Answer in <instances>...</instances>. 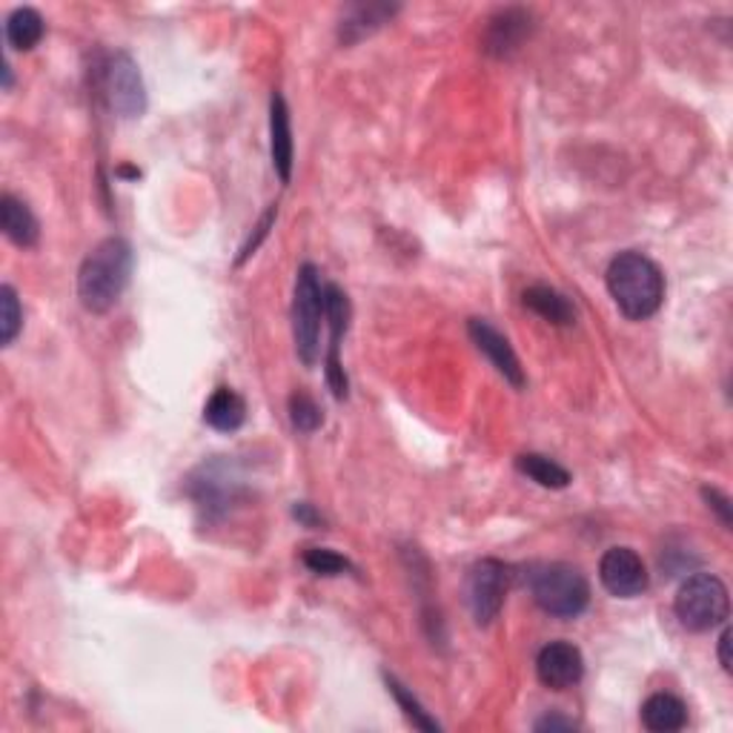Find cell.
I'll return each mask as SVG.
<instances>
[{"mask_svg":"<svg viewBox=\"0 0 733 733\" xmlns=\"http://www.w3.org/2000/svg\"><path fill=\"white\" fill-rule=\"evenodd\" d=\"M132 247L118 235H109L92 247L78 269V298L86 310L104 316L120 301L132 275Z\"/></svg>","mask_w":733,"mask_h":733,"instance_id":"6da1fadb","label":"cell"},{"mask_svg":"<svg viewBox=\"0 0 733 733\" xmlns=\"http://www.w3.org/2000/svg\"><path fill=\"white\" fill-rule=\"evenodd\" d=\"M607 289L622 316H628L630 321H645L662 307L665 275L648 255L619 253L607 267Z\"/></svg>","mask_w":733,"mask_h":733,"instance_id":"7a4b0ae2","label":"cell"},{"mask_svg":"<svg viewBox=\"0 0 733 733\" xmlns=\"http://www.w3.org/2000/svg\"><path fill=\"white\" fill-rule=\"evenodd\" d=\"M530 593L544 614L556 619H576L591 605V585L573 564H542L530 573Z\"/></svg>","mask_w":733,"mask_h":733,"instance_id":"3957f363","label":"cell"},{"mask_svg":"<svg viewBox=\"0 0 733 733\" xmlns=\"http://www.w3.org/2000/svg\"><path fill=\"white\" fill-rule=\"evenodd\" d=\"M321 318H325V284L312 264L298 269L293 293V339L298 359L312 366L321 355Z\"/></svg>","mask_w":733,"mask_h":733,"instance_id":"277c9868","label":"cell"},{"mask_svg":"<svg viewBox=\"0 0 733 733\" xmlns=\"http://www.w3.org/2000/svg\"><path fill=\"white\" fill-rule=\"evenodd\" d=\"M673 607H677L682 628L693 630V634H705V630L725 625L731 599H727V587L720 576L697 573L679 587Z\"/></svg>","mask_w":733,"mask_h":733,"instance_id":"5b68a950","label":"cell"},{"mask_svg":"<svg viewBox=\"0 0 733 733\" xmlns=\"http://www.w3.org/2000/svg\"><path fill=\"white\" fill-rule=\"evenodd\" d=\"M104 92L113 113H118L120 118H141L147 109V89H144L141 72L127 52H115L106 61Z\"/></svg>","mask_w":733,"mask_h":733,"instance_id":"8992f818","label":"cell"},{"mask_svg":"<svg viewBox=\"0 0 733 733\" xmlns=\"http://www.w3.org/2000/svg\"><path fill=\"white\" fill-rule=\"evenodd\" d=\"M504 593H508V567L496 559H485L470 571L467 582V602H470V614L479 628L493 625L504 605Z\"/></svg>","mask_w":733,"mask_h":733,"instance_id":"52a82bcc","label":"cell"},{"mask_svg":"<svg viewBox=\"0 0 733 733\" xmlns=\"http://www.w3.org/2000/svg\"><path fill=\"white\" fill-rule=\"evenodd\" d=\"M325 318L330 325V350H327V384L336 399H347L350 381H347L344 364H341V336L350 327V298L336 284H325Z\"/></svg>","mask_w":733,"mask_h":733,"instance_id":"ba28073f","label":"cell"},{"mask_svg":"<svg viewBox=\"0 0 733 733\" xmlns=\"http://www.w3.org/2000/svg\"><path fill=\"white\" fill-rule=\"evenodd\" d=\"M599 578L616 599H636L648 591V567L630 548H610L599 562Z\"/></svg>","mask_w":733,"mask_h":733,"instance_id":"9c48e42d","label":"cell"},{"mask_svg":"<svg viewBox=\"0 0 733 733\" xmlns=\"http://www.w3.org/2000/svg\"><path fill=\"white\" fill-rule=\"evenodd\" d=\"M537 673L539 682L550 691H567V688H576L585 677V659H582V650L571 641H550L539 650L537 659Z\"/></svg>","mask_w":733,"mask_h":733,"instance_id":"30bf717a","label":"cell"},{"mask_svg":"<svg viewBox=\"0 0 733 733\" xmlns=\"http://www.w3.org/2000/svg\"><path fill=\"white\" fill-rule=\"evenodd\" d=\"M467 332H470L472 344L479 347V353L487 355V361L496 366V373H499L501 379L510 381L513 387H524V370L522 364H519V355L513 353L510 341L504 339L490 321H485V318H470Z\"/></svg>","mask_w":733,"mask_h":733,"instance_id":"8fae6325","label":"cell"},{"mask_svg":"<svg viewBox=\"0 0 733 733\" xmlns=\"http://www.w3.org/2000/svg\"><path fill=\"white\" fill-rule=\"evenodd\" d=\"M269 152H273V167L289 183L293 178V129H289V109L281 92H275L269 100Z\"/></svg>","mask_w":733,"mask_h":733,"instance_id":"7c38bea8","label":"cell"},{"mask_svg":"<svg viewBox=\"0 0 733 733\" xmlns=\"http://www.w3.org/2000/svg\"><path fill=\"white\" fill-rule=\"evenodd\" d=\"M530 32V14L524 9H504L496 18H490L485 35V50L496 57H508L519 50V43Z\"/></svg>","mask_w":733,"mask_h":733,"instance_id":"4fadbf2b","label":"cell"},{"mask_svg":"<svg viewBox=\"0 0 733 733\" xmlns=\"http://www.w3.org/2000/svg\"><path fill=\"white\" fill-rule=\"evenodd\" d=\"M0 226H3V235H7L12 244H18V247L23 249L35 247L38 235H41L35 212L29 210L21 198L14 195L0 198Z\"/></svg>","mask_w":733,"mask_h":733,"instance_id":"5bb4252c","label":"cell"},{"mask_svg":"<svg viewBox=\"0 0 733 733\" xmlns=\"http://www.w3.org/2000/svg\"><path fill=\"white\" fill-rule=\"evenodd\" d=\"M641 722L654 733H673L688 725V708L673 693H654L641 705Z\"/></svg>","mask_w":733,"mask_h":733,"instance_id":"9a60e30c","label":"cell"},{"mask_svg":"<svg viewBox=\"0 0 733 733\" xmlns=\"http://www.w3.org/2000/svg\"><path fill=\"white\" fill-rule=\"evenodd\" d=\"M204 422L210 424L212 431L235 433L241 424L247 422V404H244V399L235 390L219 387L210 395V402H206Z\"/></svg>","mask_w":733,"mask_h":733,"instance_id":"2e32d148","label":"cell"},{"mask_svg":"<svg viewBox=\"0 0 733 733\" xmlns=\"http://www.w3.org/2000/svg\"><path fill=\"white\" fill-rule=\"evenodd\" d=\"M524 307L533 310L537 316H542L544 321L556 327H567L573 325V318H576V310H573V304L556 293V289L550 287H530L524 289Z\"/></svg>","mask_w":733,"mask_h":733,"instance_id":"e0dca14e","label":"cell"},{"mask_svg":"<svg viewBox=\"0 0 733 733\" xmlns=\"http://www.w3.org/2000/svg\"><path fill=\"white\" fill-rule=\"evenodd\" d=\"M516 467L528 479H533L542 487H550V490H564L573 481L571 472L564 470L559 461H553V458L542 456V453H524V456L516 458Z\"/></svg>","mask_w":733,"mask_h":733,"instance_id":"ac0fdd59","label":"cell"},{"mask_svg":"<svg viewBox=\"0 0 733 733\" xmlns=\"http://www.w3.org/2000/svg\"><path fill=\"white\" fill-rule=\"evenodd\" d=\"M43 38V18L35 9H14L7 21V41L12 50L29 52L35 50Z\"/></svg>","mask_w":733,"mask_h":733,"instance_id":"d6986e66","label":"cell"},{"mask_svg":"<svg viewBox=\"0 0 733 733\" xmlns=\"http://www.w3.org/2000/svg\"><path fill=\"white\" fill-rule=\"evenodd\" d=\"M289 422L298 433H316L325 424V413L307 390H296L289 395Z\"/></svg>","mask_w":733,"mask_h":733,"instance_id":"ffe728a7","label":"cell"},{"mask_svg":"<svg viewBox=\"0 0 733 733\" xmlns=\"http://www.w3.org/2000/svg\"><path fill=\"white\" fill-rule=\"evenodd\" d=\"M23 327V310L21 301H18V293L14 287L3 284L0 287V344L9 347L14 339H18V332Z\"/></svg>","mask_w":733,"mask_h":733,"instance_id":"44dd1931","label":"cell"},{"mask_svg":"<svg viewBox=\"0 0 733 733\" xmlns=\"http://www.w3.org/2000/svg\"><path fill=\"white\" fill-rule=\"evenodd\" d=\"M384 679H387V691L393 693L395 702L402 705L404 716H407V720L413 722V725L422 727V731H442V725H438V722L433 720L431 713L424 711L422 702H418V699L413 697V693H410L407 688H404V684L399 682V679H395V677H384Z\"/></svg>","mask_w":733,"mask_h":733,"instance_id":"7402d4cb","label":"cell"},{"mask_svg":"<svg viewBox=\"0 0 733 733\" xmlns=\"http://www.w3.org/2000/svg\"><path fill=\"white\" fill-rule=\"evenodd\" d=\"M304 564H307L312 573H318V576H341V573L353 571V564L347 562L344 556H339L336 550L327 548L307 550V553H304Z\"/></svg>","mask_w":733,"mask_h":733,"instance_id":"603a6c76","label":"cell"},{"mask_svg":"<svg viewBox=\"0 0 733 733\" xmlns=\"http://www.w3.org/2000/svg\"><path fill=\"white\" fill-rule=\"evenodd\" d=\"M275 215H278V212H275V206H273V210H269L267 215H264V219H262V224L255 226V235H249V241H247V244H244V247H241L238 264H244V262H247L249 255H253L255 249H258V244H262V241L267 238V235H269V226H273Z\"/></svg>","mask_w":733,"mask_h":733,"instance_id":"cb8c5ba5","label":"cell"},{"mask_svg":"<svg viewBox=\"0 0 733 733\" xmlns=\"http://www.w3.org/2000/svg\"><path fill=\"white\" fill-rule=\"evenodd\" d=\"M702 496H705V499L711 501V508L720 513L722 524H725V528H731V499H727L725 493H720L716 487H705V490H702Z\"/></svg>","mask_w":733,"mask_h":733,"instance_id":"d4e9b609","label":"cell"},{"mask_svg":"<svg viewBox=\"0 0 733 733\" xmlns=\"http://www.w3.org/2000/svg\"><path fill=\"white\" fill-rule=\"evenodd\" d=\"M293 516H296L304 528H321V524H325V519H321L307 501H296V504H293Z\"/></svg>","mask_w":733,"mask_h":733,"instance_id":"484cf974","label":"cell"},{"mask_svg":"<svg viewBox=\"0 0 733 733\" xmlns=\"http://www.w3.org/2000/svg\"><path fill=\"white\" fill-rule=\"evenodd\" d=\"M573 727H576V722L562 720V716H553V713L537 722V731H573Z\"/></svg>","mask_w":733,"mask_h":733,"instance_id":"4316f807","label":"cell"},{"mask_svg":"<svg viewBox=\"0 0 733 733\" xmlns=\"http://www.w3.org/2000/svg\"><path fill=\"white\" fill-rule=\"evenodd\" d=\"M720 665L725 673H731V630H722L720 636Z\"/></svg>","mask_w":733,"mask_h":733,"instance_id":"83f0119b","label":"cell"}]
</instances>
